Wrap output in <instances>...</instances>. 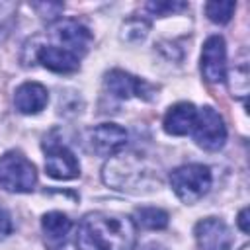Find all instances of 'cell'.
Returning a JSON list of instances; mask_svg holds the SVG:
<instances>
[{
	"label": "cell",
	"mask_w": 250,
	"mask_h": 250,
	"mask_svg": "<svg viewBox=\"0 0 250 250\" xmlns=\"http://www.w3.org/2000/svg\"><path fill=\"white\" fill-rule=\"evenodd\" d=\"M135 242V221L117 213H88L76 230L78 250H133Z\"/></svg>",
	"instance_id": "obj_1"
},
{
	"label": "cell",
	"mask_w": 250,
	"mask_h": 250,
	"mask_svg": "<svg viewBox=\"0 0 250 250\" xmlns=\"http://www.w3.org/2000/svg\"><path fill=\"white\" fill-rule=\"evenodd\" d=\"M211 170L203 164H184L170 172V186L184 203L199 201L211 188Z\"/></svg>",
	"instance_id": "obj_2"
},
{
	"label": "cell",
	"mask_w": 250,
	"mask_h": 250,
	"mask_svg": "<svg viewBox=\"0 0 250 250\" xmlns=\"http://www.w3.org/2000/svg\"><path fill=\"white\" fill-rule=\"evenodd\" d=\"M37 172L35 166L21 152H6L0 156V188L6 191L27 193L35 188Z\"/></svg>",
	"instance_id": "obj_3"
},
{
	"label": "cell",
	"mask_w": 250,
	"mask_h": 250,
	"mask_svg": "<svg viewBox=\"0 0 250 250\" xmlns=\"http://www.w3.org/2000/svg\"><path fill=\"white\" fill-rule=\"evenodd\" d=\"M191 133H193L195 143L205 150H219V148H223V145L227 141L225 121H223L221 113L211 105L197 109V119H195Z\"/></svg>",
	"instance_id": "obj_4"
},
{
	"label": "cell",
	"mask_w": 250,
	"mask_h": 250,
	"mask_svg": "<svg viewBox=\"0 0 250 250\" xmlns=\"http://www.w3.org/2000/svg\"><path fill=\"white\" fill-rule=\"evenodd\" d=\"M45 148V170L55 180H72L80 176V164L72 150H68L59 141H47L43 143Z\"/></svg>",
	"instance_id": "obj_5"
},
{
	"label": "cell",
	"mask_w": 250,
	"mask_h": 250,
	"mask_svg": "<svg viewBox=\"0 0 250 250\" xmlns=\"http://www.w3.org/2000/svg\"><path fill=\"white\" fill-rule=\"evenodd\" d=\"M201 74L209 84L227 80V47L221 35H211L201 51Z\"/></svg>",
	"instance_id": "obj_6"
},
{
	"label": "cell",
	"mask_w": 250,
	"mask_h": 250,
	"mask_svg": "<svg viewBox=\"0 0 250 250\" xmlns=\"http://www.w3.org/2000/svg\"><path fill=\"white\" fill-rule=\"evenodd\" d=\"M199 250H230L232 234L225 221L217 217L201 219L193 229Z\"/></svg>",
	"instance_id": "obj_7"
},
{
	"label": "cell",
	"mask_w": 250,
	"mask_h": 250,
	"mask_svg": "<svg viewBox=\"0 0 250 250\" xmlns=\"http://www.w3.org/2000/svg\"><path fill=\"white\" fill-rule=\"evenodd\" d=\"M90 146L100 156H115L127 145V131L115 123H102L88 133Z\"/></svg>",
	"instance_id": "obj_8"
},
{
	"label": "cell",
	"mask_w": 250,
	"mask_h": 250,
	"mask_svg": "<svg viewBox=\"0 0 250 250\" xmlns=\"http://www.w3.org/2000/svg\"><path fill=\"white\" fill-rule=\"evenodd\" d=\"M53 35L59 41V47H64L66 51L74 53L78 59L88 51V45L92 41V33L86 25H82L76 20H64L59 21L53 27Z\"/></svg>",
	"instance_id": "obj_9"
},
{
	"label": "cell",
	"mask_w": 250,
	"mask_h": 250,
	"mask_svg": "<svg viewBox=\"0 0 250 250\" xmlns=\"http://www.w3.org/2000/svg\"><path fill=\"white\" fill-rule=\"evenodd\" d=\"M104 84L109 90V94H113V96H117L121 100H127L131 96L146 100L148 94H150V86L145 80H141V78H137V76H133V74H129L125 70H117V68L105 74Z\"/></svg>",
	"instance_id": "obj_10"
},
{
	"label": "cell",
	"mask_w": 250,
	"mask_h": 250,
	"mask_svg": "<svg viewBox=\"0 0 250 250\" xmlns=\"http://www.w3.org/2000/svg\"><path fill=\"white\" fill-rule=\"evenodd\" d=\"M35 57L45 68H49L53 72H59V74L74 72L80 66V59L74 53H70V51H66L64 47H59V45H41L37 49Z\"/></svg>",
	"instance_id": "obj_11"
},
{
	"label": "cell",
	"mask_w": 250,
	"mask_h": 250,
	"mask_svg": "<svg viewBox=\"0 0 250 250\" xmlns=\"http://www.w3.org/2000/svg\"><path fill=\"white\" fill-rule=\"evenodd\" d=\"M49 102V92L39 82H23L14 92V105L23 115L39 113Z\"/></svg>",
	"instance_id": "obj_12"
},
{
	"label": "cell",
	"mask_w": 250,
	"mask_h": 250,
	"mask_svg": "<svg viewBox=\"0 0 250 250\" xmlns=\"http://www.w3.org/2000/svg\"><path fill=\"white\" fill-rule=\"evenodd\" d=\"M195 119H197V109L193 104L189 102H180L176 105H172L166 115H164V131L168 135H176V137H182V135H188L193 131V125H195Z\"/></svg>",
	"instance_id": "obj_13"
},
{
	"label": "cell",
	"mask_w": 250,
	"mask_h": 250,
	"mask_svg": "<svg viewBox=\"0 0 250 250\" xmlns=\"http://www.w3.org/2000/svg\"><path fill=\"white\" fill-rule=\"evenodd\" d=\"M41 229L45 232V238L53 244L57 242H62L66 240V234L70 232L72 229V221L64 215V213H59V211H51L47 215H43L41 219Z\"/></svg>",
	"instance_id": "obj_14"
},
{
	"label": "cell",
	"mask_w": 250,
	"mask_h": 250,
	"mask_svg": "<svg viewBox=\"0 0 250 250\" xmlns=\"http://www.w3.org/2000/svg\"><path fill=\"white\" fill-rule=\"evenodd\" d=\"M135 221L143 229L148 230H160L168 225V213L158 207H141L135 211Z\"/></svg>",
	"instance_id": "obj_15"
},
{
	"label": "cell",
	"mask_w": 250,
	"mask_h": 250,
	"mask_svg": "<svg viewBox=\"0 0 250 250\" xmlns=\"http://www.w3.org/2000/svg\"><path fill=\"white\" fill-rule=\"evenodd\" d=\"M236 4L234 2H207L205 14L213 23H229Z\"/></svg>",
	"instance_id": "obj_16"
},
{
	"label": "cell",
	"mask_w": 250,
	"mask_h": 250,
	"mask_svg": "<svg viewBox=\"0 0 250 250\" xmlns=\"http://www.w3.org/2000/svg\"><path fill=\"white\" fill-rule=\"evenodd\" d=\"M16 4L14 2H0V43L6 41L10 35L14 21H16Z\"/></svg>",
	"instance_id": "obj_17"
},
{
	"label": "cell",
	"mask_w": 250,
	"mask_h": 250,
	"mask_svg": "<svg viewBox=\"0 0 250 250\" xmlns=\"http://www.w3.org/2000/svg\"><path fill=\"white\" fill-rule=\"evenodd\" d=\"M184 8H188V4H184V2H148L146 4V10L152 12L154 16L174 14V12H180Z\"/></svg>",
	"instance_id": "obj_18"
},
{
	"label": "cell",
	"mask_w": 250,
	"mask_h": 250,
	"mask_svg": "<svg viewBox=\"0 0 250 250\" xmlns=\"http://www.w3.org/2000/svg\"><path fill=\"white\" fill-rule=\"evenodd\" d=\"M33 8L39 12V16L43 18H49V20H55L61 12H62V4H53V2H43V4H33Z\"/></svg>",
	"instance_id": "obj_19"
},
{
	"label": "cell",
	"mask_w": 250,
	"mask_h": 250,
	"mask_svg": "<svg viewBox=\"0 0 250 250\" xmlns=\"http://www.w3.org/2000/svg\"><path fill=\"white\" fill-rule=\"evenodd\" d=\"M12 229H14V225H12L10 213L4 207H0V240H4L12 232Z\"/></svg>",
	"instance_id": "obj_20"
},
{
	"label": "cell",
	"mask_w": 250,
	"mask_h": 250,
	"mask_svg": "<svg viewBox=\"0 0 250 250\" xmlns=\"http://www.w3.org/2000/svg\"><path fill=\"white\" fill-rule=\"evenodd\" d=\"M238 227H240L242 232H248L250 230V227H248V209L246 207L238 213Z\"/></svg>",
	"instance_id": "obj_21"
},
{
	"label": "cell",
	"mask_w": 250,
	"mask_h": 250,
	"mask_svg": "<svg viewBox=\"0 0 250 250\" xmlns=\"http://www.w3.org/2000/svg\"><path fill=\"white\" fill-rule=\"evenodd\" d=\"M51 250H70V248L66 246V240H64V242H62V248H61V244H55Z\"/></svg>",
	"instance_id": "obj_22"
}]
</instances>
